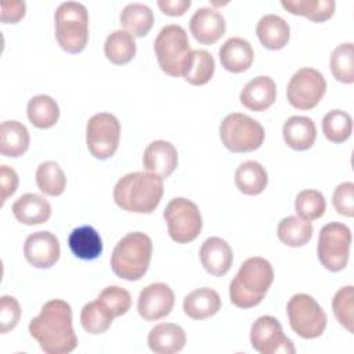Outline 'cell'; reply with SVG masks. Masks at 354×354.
Instances as JSON below:
<instances>
[{
  "instance_id": "6da1fadb",
  "label": "cell",
  "mask_w": 354,
  "mask_h": 354,
  "mask_svg": "<svg viewBox=\"0 0 354 354\" xmlns=\"http://www.w3.org/2000/svg\"><path fill=\"white\" fill-rule=\"evenodd\" d=\"M29 333L46 354H68L77 347L72 325V308L61 299L44 303L40 314L30 319Z\"/></svg>"
},
{
  "instance_id": "7a4b0ae2",
  "label": "cell",
  "mask_w": 354,
  "mask_h": 354,
  "mask_svg": "<svg viewBox=\"0 0 354 354\" xmlns=\"http://www.w3.org/2000/svg\"><path fill=\"white\" fill-rule=\"evenodd\" d=\"M163 196V178L149 171L127 173L113 188L115 203L126 212L149 214Z\"/></svg>"
},
{
  "instance_id": "3957f363",
  "label": "cell",
  "mask_w": 354,
  "mask_h": 354,
  "mask_svg": "<svg viewBox=\"0 0 354 354\" xmlns=\"http://www.w3.org/2000/svg\"><path fill=\"white\" fill-rule=\"evenodd\" d=\"M274 281V268L264 257L246 259L230 283V300L239 308L260 304Z\"/></svg>"
},
{
  "instance_id": "277c9868",
  "label": "cell",
  "mask_w": 354,
  "mask_h": 354,
  "mask_svg": "<svg viewBox=\"0 0 354 354\" xmlns=\"http://www.w3.org/2000/svg\"><path fill=\"white\" fill-rule=\"evenodd\" d=\"M151 257V238L140 231L129 232L113 248L111 254V268L120 279L138 281L145 275Z\"/></svg>"
},
{
  "instance_id": "5b68a950",
  "label": "cell",
  "mask_w": 354,
  "mask_h": 354,
  "mask_svg": "<svg viewBox=\"0 0 354 354\" xmlns=\"http://www.w3.org/2000/svg\"><path fill=\"white\" fill-rule=\"evenodd\" d=\"M153 50L160 69L173 77L184 76L191 61V47L185 29L170 24L163 26L155 41Z\"/></svg>"
},
{
  "instance_id": "8992f818",
  "label": "cell",
  "mask_w": 354,
  "mask_h": 354,
  "mask_svg": "<svg viewBox=\"0 0 354 354\" xmlns=\"http://www.w3.org/2000/svg\"><path fill=\"white\" fill-rule=\"evenodd\" d=\"M55 37L62 50L71 54L82 53L88 41V12L77 1H64L54 14Z\"/></svg>"
},
{
  "instance_id": "52a82bcc",
  "label": "cell",
  "mask_w": 354,
  "mask_h": 354,
  "mask_svg": "<svg viewBox=\"0 0 354 354\" xmlns=\"http://www.w3.org/2000/svg\"><path fill=\"white\" fill-rule=\"evenodd\" d=\"M220 138L223 145L234 153L252 152L261 147L264 129L256 119L245 113L232 112L220 124Z\"/></svg>"
},
{
  "instance_id": "ba28073f",
  "label": "cell",
  "mask_w": 354,
  "mask_h": 354,
  "mask_svg": "<svg viewBox=\"0 0 354 354\" xmlns=\"http://www.w3.org/2000/svg\"><path fill=\"white\" fill-rule=\"evenodd\" d=\"M292 330L303 339L319 337L326 328V314L318 301L307 293L293 295L286 304Z\"/></svg>"
},
{
  "instance_id": "9c48e42d",
  "label": "cell",
  "mask_w": 354,
  "mask_h": 354,
  "mask_svg": "<svg viewBox=\"0 0 354 354\" xmlns=\"http://www.w3.org/2000/svg\"><path fill=\"white\" fill-rule=\"evenodd\" d=\"M351 231L346 224L328 223L318 235L317 256L319 263L329 271H342L348 261Z\"/></svg>"
},
{
  "instance_id": "30bf717a",
  "label": "cell",
  "mask_w": 354,
  "mask_h": 354,
  "mask_svg": "<svg viewBox=\"0 0 354 354\" xmlns=\"http://www.w3.org/2000/svg\"><path fill=\"white\" fill-rule=\"evenodd\" d=\"M169 236L177 243H189L202 231V216L198 206L187 198H173L163 210Z\"/></svg>"
},
{
  "instance_id": "8fae6325",
  "label": "cell",
  "mask_w": 354,
  "mask_h": 354,
  "mask_svg": "<svg viewBox=\"0 0 354 354\" xmlns=\"http://www.w3.org/2000/svg\"><path fill=\"white\" fill-rule=\"evenodd\" d=\"M120 140V123L108 112L93 115L86 124V144L88 152L97 159H108L115 155Z\"/></svg>"
},
{
  "instance_id": "7c38bea8",
  "label": "cell",
  "mask_w": 354,
  "mask_h": 354,
  "mask_svg": "<svg viewBox=\"0 0 354 354\" xmlns=\"http://www.w3.org/2000/svg\"><path fill=\"white\" fill-rule=\"evenodd\" d=\"M326 91V80L314 68H300L290 77L286 87L289 104L301 111L315 108Z\"/></svg>"
},
{
  "instance_id": "4fadbf2b",
  "label": "cell",
  "mask_w": 354,
  "mask_h": 354,
  "mask_svg": "<svg viewBox=\"0 0 354 354\" xmlns=\"http://www.w3.org/2000/svg\"><path fill=\"white\" fill-rule=\"evenodd\" d=\"M252 347L260 354H295V346L283 333L282 325L272 315L259 317L250 328Z\"/></svg>"
},
{
  "instance_id": "5bb4252c",
  "label": "cell",
  "mask_w": 354,
  "mask_h": 354,
  "mask_svg": "<svg viewBox=\"0 0 354 354\" xmlns=\"http://www.w3.org/2000/svg\"><path fill=\"white\" fill-rule=\"evenodd\" d=\"M174 307V292L163 282L149 283L138 296L137 310L142 319L158 321L171 313Z\"/></svg>"
},
{
  "instance_id": "9a60e30c",
  "label": "cell",
  "mask_w": 354,
  "mask_h": 354,
  "mask_svg": "<svg viewBox=\"0 0 354 354\" xmlns=\"http://www.w3.org/2000/svg\"><path fill=\"white\" fill-rule=\"evenodd\" d=\"M58 238L50 231H37L25 239L24 256L36 268H50L59 259Z\"/></svg>"
},
{
  "instance_id": "2e32d148",
  "label": "cell",
  "mask_w": 354,
  "mask_h": 354,
  "mask_svg": "<svg viewBox=\"0 0 354 354\" xmlns=\"http://www.w3.org/2000/svg\"><path fill=\"white\" fill-rule=\"evenodd\" d=\"M189 32L201 44H214L225 33V19L217 10L201 7L189 19Z\"/></svg>"
},
{
  "instance_id": "e0dca14e",
  "label": "cell",
  "mask_w": 354,
  "mask_h": 354,
  "mask_svg": "<svg viewBox=\"0 0 354 354\" xmlns=\"http://www.w3.org/2000/svg\"><path fill=\"white\" fill-rule=\"evenodd\" d=\"M178 153L176 147L165 140L152 141L144 151L142 165L147 171L167 178L176 170Z\"/></svg>"
},
{
  "instance_id": "ac0fdd59",
  "label": "cell",
  "mask_w": 354,
  "mask_h": 354,
  "mask_svg": "<svg viewBox=\"0 0 354 354\" xmlns=\"http://www.w3.org/2000/svg\"><path fill=\"white\" fill-rule=\"evenodd\" d=\"M199 259L209 274L223 277L232 266L234 253L227 241L220 236H210L202 243L199 249Z\"/></svg>"
},
{
  "instance_id": "d6986e66",
  "label": "cell",
  "mask_w": 354,
  "mask_h": 354,
  "mask_svg": "<svg viewBox=\"0 0 354 354\" xmlns=\"http://www.w3.org/2000/svg\"><path fill=\"white\" fill-rule=\"evenodd\" d=\"M241 104L254 112H263L277 100V84L270 76H257L249 80L239 94Z\"/></svg>"
},
{
  "instance_id": "ffe728a7",
  "label": "cell",
  "mask_w": 354,
  "mask_h": 354,
  "mask_svg": "<svg viewBox=\"0 0 354 354\" xmlns=\"http://www.w3.org/2000/svg\"><path fill=\"white\" fill-rule=\"evenodd\" d=\"M221 66L232 73L248 71L254 59V53L250 43L242 37H230L218 50Z\"/></svg>"
},
{
  "instance_id": "44dd1931",
  "label": "cell",
  "mask_w": 354,
  "mask_h": 354,
  "mask_svg": "<svg viewBox=\"0 0 354 354\" xmlns=\"http://www.w3.org/2000/svg\"><path fill=\"white\" fill-rule=\"evenodd\" d=\"M187 342L184 329L173 322L155 325L148 333V347L156 354L180 353Z\"/></svg>"
},
{
  "instance_id": "7402d4cb",
  "label": "cell",
  "mask_w": 354,
  "mask_h": 354,
  "mask_svg": "<svg viewBox=\"0 0 354 354\" xmlns=\"http://www.w3.org/2000/svg\"><path fill=\"white\" fill-rule=\"evenodd\" d=\"M12 214L17 221L26 225L46 223L51 216V205L37 194H24L12 203Z\"/></svg>"
},
{
  "instance_id": "603a6c76",
  "label": "cell",
  "mask_w": 354,
  "mask_h": 354,
  "mask_svg": "<svg viewBox=\"0 0 354 354\" xmlns=\"http://www.w3.org/2000/svg\"><path fill=\"white\" fill-rule=\"evenodd\" d=\"M286 145L295 151L310 149L317 138V127L307 116H290L282 127Z\"/></svg>"
},
{
  "instance_id": "cb8c5ba5",
  "label": "cell",
  "mask_w": 354,
  "mask_h": 354,
  "mask_svg": "<svg viewBox=\"0 0 354 354\" xmlns=\"http://www.w3.org/2000/svg\"><path fill=\"white\" fill-rule=\"evenodd\" d=\"M221 308V299L214 289L199 288L184 297L183 310L192 319H206Z\"/></svg>"
},
{
  "instance_id": "d4e9b609",
  "label": "cell",
  "mask_w": 354,
  "mask_h": 354,
  "mask_svg": "<svg viewBox=\"0 0 354 354\" xmlns=\"http://www.w3.org/2000/svg\"><path fill=\"white\" fill-rule=\"evenodd\" d=\"M256 35L263 47L268 50H281L288 44L290 28L279 15L267 14L257 22Z\"/></svg>"
},
{
  "instance_id": "484cf974",
  "label": "cell",
  "mask_w": 354,
  "mask_h": 354,
  "mask_svg": "<svg viewBox=\"0 0 354 354\" xmlns=\"http://www.w3.org/2000/svg\"><path fill=\"white\" fill-rule=\"evenodd\" d=\"M30 137L25 124L18 120H4L0 126V153L7 158L22 156L29 148Z\"/></svg>"
},
{
  "instance_id": "4316f807",
  "label": "cell",
  "mask_w": 354,
  "mask_h": 354,
  "mask_svg": "<svg viewBox=\"0 0 354 354\" xmlns=\"http://www.w3.org/2000/svg\"><path fill=\"white\" fill-rule=\"evenodd\" d=\"M68 246L73 256L80 260H95L102 253L101 236L91 225L72 230L68 236Z\"/></svg>"
},
{
  "instance_id": "83f0119b",
  "label": "cell",
  "mask_w": 354,
  "mask_h": 354,
  "mask_svg": "<svg viewBox=\"0 0 354 354\" xmlns=\"http://www.w3.org/2000/svg\"><path fill=\"white\" fill-rule=\"evenodd\" d=\"M236 188L245 195L261 194L268 183V176L261 163L246 160L238 166L234 177Z\"/></svg>"
},
{
  "instance_id": "f1b7e54d",
  "label": "cell",
  "mask_w": 354,
  "mask_h": 354,
  "mask_svg": "<svg viewBox=\"0 0 354 354\" xmlns=\"http://www.w3.org/2000/svg\"><path fill=\"white\" fill-rule=\"evenodd\" d=\"M120 25L133 37H144L153 25L152 10L142 3H130L120 12Z\"/></svg>"
},
{
  "instance_id": "f546056e",
  "label": "cell",
  "mask_w": 354,
  "mask_h": 354,
  "mask_svg": "<svg viewBox=\"0 0 354 354\" xmlns=\"http://www.w3.org/2000/svg\"><path fill=\"white\" fill-rule=\"evenodd\" d=\"M26 113L29 122L35 127L50 129L59 119V106L53 97L47 94H39L29 100Z\"/></svg>"
},
{
  "instance_id": "4dcf8cb0",
  "label": "cell",
  "mask_w": 354,
  "mask_h": 354,
  "mask_svg": "<svg viewBox=\"0 0 354 354\" xmlns=\"http://www.w3.org/2000/svg\"><path fill=\"white\" fill-rule=\"evenodd\" d=\"M311 221L303 220L299 216H288L282 218L277 228L278 239L290 248L304 246L313 236Z\"/></svg>"
},
{
  "instance_id": "1f68e13d",
  "label": "cell",
  "mask_w": 354,
  "mask_h": 354,
  "mask_svg": "<svg viewBox=\"0 0 354 354\" xmlns=\"http://www.w3.org/2000/svg\"><path fill=\"white\" fill-rule=\"evenodd\" d=\"M281 6L293 15H301L313 22H325L335 12L333 0H282Z\"/></svg>"
},
{
  "instance_id": "d6a6232c",
  "label": "cell",
  "mask_w": 354,
  "mask_h": 354,
  "mask_svg": "<svg viewBox=\"0 0 354 354\" xmlns=\"http://www.w3.org/2000/svg\"><path fill=\"white\" fill-rule=\"evenodd\" d=\"M136 50L134 37L122 29L109 33L104 43L105 57L115 65L129 64L134 58Z\"/></svg>"
},
{
  "instance_id": "836d02e7",
  "label": "cell",
  "mask_w": 354,
  "mask_h": 354,
  "mask_svg": "<svg viewBox=\"0 0 354 354\" xmlns=\"http://www.w3.org/2000/svg\"><path fill=\"white\" fill-rule=\"evenodd\" d=\"M36 184L43 194L59 196L65 191L66 176L57 162L47 160L40 163L36 170Z\"/></svg>"
},
{
  "instance_id": "e575fe53",
  "label": "cell",
  "mask_w": 354,
  "mask_h": 354,
  "mask_svg": "<svg viewBox=\"0 0 354 354\" xmlns=\"http://www.w3.org/2000/svg\"><path fill=\"white\" fill-rule=\"evenodd\" d=\"M214 58L206 50H192L191 61L184 73V80L192 86H203L206 84L214 73Z\"/></svg>"
},
{
  "instance_id": "d590c367",
  "label": "cell",
  "mask_w": 354,
  "mask_h": 354,
  "mask_svg": "<svg viewBox=\"0 0 354 354\" xmlns=\"http://www.w3.org/2000/svg\"><path fill=\"white\" fill-rule=\"evenodd\" d=\"M329 68L333 77L344 84L354 83V46L353 43L339 44L330 54Z\"/></svg>"
},
{
  "instance_id": "8d00e7d4",
  "label": "cell",
  "mask_w": 354,
  "mask_h": 354,
  "mask_svg": "<svg viewBox=\"0 0 354 354\" xmlns=\"http://www.w3.org/2000/svg\"><path fill=\"white\" fill-rule=\"evenodd\" d=\"M113 315L106 307L97 299L83 306L80 311V324L83 329L90 335H100L109 329Z\"/></svg>"
},
{
  "instance_id": "74e56055",
  "label": "cell",
  "mask_w": 354,
  "mask_h": 354,
  "mask_svg": "<svg viewBox=\"0 0 354 354\" xmlns=\"http://www.w3.org/2000/svg\"><path fill=\"white\" fill-rule=\"evenodd\" d=\"M322 131L330 142H344L353 133V119L342 109L329 111L322 119Z\"/></svg>"
},
{
  "instance_id": "f35d334b",
  "label": "cell",
  "mask_w": 354,
  "mask_h": 354,
  "mask_svg": "<svg viewBox=\"0 0 354 354\" xmlns=\"http://www.w3.org/2000/svg\"><path fill=\"white\" fill-rule=\"evenodd\" d=\"M295 210L300 218L314 221L324 216L326 210V201L317 189H303L296 196Z\"/></svg>"
},
{
  "instance_id": "ab89813d",
  "label": "cell",
  "mask_w": 354,
  "mask_h": 354,
  "mask_svg": "<svg viewBox=\"0 0 354 354\" xmlns=\"http://www.w3.org/2000/svg\"><path fill=\"white\" fill-rule=\"evenodd\" d=\"M332 310L339 324L353 333L354 322V289L353 285L340 288L332 299Z\"/></svg>"
},
{
  "instance_id": "60d3db41",
  "label": "cell",
  "mask_w": 354,
  "mask_h": 354,
  "mask_svg": "<svg viewBox=\"0 0 354 354\" xmlns=\"http://www.w3.org/2000/svg\"><path fill=\"white\" fill-rule=\"evenodd\" d=\"M97 299L106 307L113 318L124 315L131 307V296L129 290L116 285H111L102 289Z\"/></svg>"
},
{
  "instance_id": "b9f144b4",
  "label": "cell",
  "mask_w": 354,
  "mask_h": 354,
  "mask_svg": "<svg viewBox=\"0 0 354 354\" xmlns=\"http://www.w3.org/2000/svg\"><path fill=\"white\" fill-rule=\"evenodd\" d=\"M332 203L335 210L346 217L354 216V184L346 181L339 184L332 196Z\"/></svg>"
},
{
  "instance_id": "7bdbcfd3",
  "label": "cell",
  "mask_w": 354,
  "mask_h": 354,
  "mask_svg": "<svg viewBox=\"0 0 354 354\" xmlns=\"http://www.w3.org/2000/svg\"><path fill=\"white\" fill-rule=\"evenodd\" d=\"M21 318V307L15 297L4 295L1 296L0 307V333L12 330Z\"/></svg>"
},
{
  "instance_id": "ee69618b",
  "label": "cell",
  "mask_w": 354,
  "mask_h": 354,
  "mask_svg": "<svg viewBox=\"0 0 354 354\" xmlns=\"http://www.w3.org/2000/svg\"><path fill=\"white\" fill-rule=\"evenodd\" d=\"M18 188V174L17 171L7 166H0V189H1V205L17 191Z\"/></svg>"
},
{
  "instance_id": "f6af8a7d",
  "label": "cell",
  "mask_w": 354,
  "mask_h": 354,
  "mask_svg": "<svg viewBox=\"0 0 354 354\" xmlns=\"http://www.w3.org/2000/svg\"><path fill=\"white\" fill-rule=\"evenodd\" d=\"M26 12L25 1L11 0L1 3V22L3 24H17L19 22Z\"/></svg>"
},
{
  "instance_id": "bcb514c9",
  "label": "cell",
  "mask_w": 354,
  "mask_h": 354,
  "mask_svg": "<svg viewBox=\"0 0 354 354\" xmlns=\"http://www.w3.org/2000/svg\"><path fill=\"white\" fill-rule=\"evenodd\" d=\"M160 11L170 17H180L191 7V0H158Z\"/></svg>"
}]
</instances>
